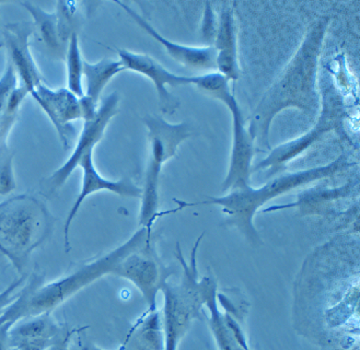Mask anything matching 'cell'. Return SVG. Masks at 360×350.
<instances>
[{"label": "cell", "mask_w": 360, "mask_h": 350, "mask_svg": "<svg viewBox=\"0 0 360 350\" xmlns=\"http://www.w3.org/2000/svg\"><path fill=\"white\" fill-rule=\"evenodd\" d=\"M153 225L143 226L123 245L112 249L99 259L82 265L70 274L47 284L31 283L21 289L20 294L0 316V325L13 326L18 320L53 311L70 300L75 294L94 284L106 275H113L123 257L134 249L153 240Z\"/></svg>", "instance_id": "cell-2"}, {"label": "cell", "mask_w": 360, "mask_h": 350, "mask_svg": "<svg viewBox=\"0 0 360 350\" xmlns=\"http://www.w3.org/2000/svg\"><path fill=\"white\" fill-rule=\"evenodd\" d=\"M84 328H76L70 342V350H103L94 345L82 334Z\"/></svg>", "instance_id": "cell-27"}, {"label": "cell", "mask_w": 360, "mask_h": 350, "mask_svg": "<svg viewBox=\"0 0 360 350\" xmlns=\"http://www.w3.org/2000/svg\"><path fill=\"white\" fill-rule=\"evenodd\" d=\"M78 168L82 169V188L79 194L75 200L74 205L70 208L66 221L64 225V245L66 252L70 249V228L72 221L76 218L77 214L82 208V204L86 198L91 196L94 193L110 192L121 196V197H141V188L136 186L133 181L129 179H122L119 181L109 180L100 174L98 169L96 168L94 161V151L86 153L80 159L78 163Z\"/></svg>", "instance_id": "cell-11"}, {"label": "cell", "mask_w": 360, "mask_h": 350, "mask_svg": "<svg viewBox=\"0 0 360 350\" xmlns=\"http://www.w3.org/2000/svg\"><path fill=\"white\" fill-rule=\"evenodd\" d=\"M19 79L13 64L7 60L3 76L0 77V114L6 109L11 94L18 88Z\"/></svg>", "instance_id": "cell-25"}, {"label": "cell", "mask_w": 360, "mask_h": 350, "mask_svg": "<svg viewBox=\"0 0 360 350\" xmlns=\"http://www.w3.org/2000/svg\"><path fill=\"white\" fill-rule=\"evenodd\" d=\"M216 27H217V20L214 18V13L208 4L205 15H204V21H202V37H204V40L210 43V46H212V43H214Z\"/></svg>", "instance_id": "cell-26"}, {"label": "cell", "mask_w": 360, "mask_h": 350, "mask_svg": "<svg viewBox=\"0 0 360 350\" xmlns=\"http://www.w3.org/2000/svg\"><path fill=\"white\" fill-rule=\"evenodd\" d=\"M20 5L23 6L25 11L33 18V21H34L33 25L40 33L45 46L55 56L63 58L66 54V47L63 44L60 34H58L56 13H47L31 1H21Z\"/></svg>", "instance_id": "cell-20"}, {"label": "cell", "mask_w": 360, "mask_h": 350, "mask_svg": "<svg viewBox=\"0 0 360 350\" xmlns=\"http://www.w3.org/2000/svg\"><path fill=\"white\" fill-rule=\"evenodd\" d=\"M120 62L124 70H131L147 77L153 82L155 91L158 94L159 109L165 115H173L180 109L181 101L175 98L167 86L178 88L194 84V77L181 76L173 74L162 66L153 57L141 53L131 52L127 50H117Z\"/></svg>", "instance_id": "cell-10"}, {"label": "cell", "mask_w": 360, "mask_h": 350, "mask_svg": "<svg viewBox=\"0 0 360 350\" xmlns=\"http://www.w3.org/2000/svg\"><path fill=\"white\" fill-rule=\"evenodd\" d=\"M120 96L113 92L106 96L99 105V109L94 119L84 121V127L80 133L79 139L75 147L74 151L67 159L66 162L57 169L53 174L46 179L45 188L47 193L53 194L64 186L65 183L72 176V173L78 169L80 159L86 153L94 151V147L103 138L106 127L111 119L119 112Z\"/></svg>", "instance_id": "cell-9"}, {"label": "cell", "mask_w": 360, "mask_h": 350, "mask_svg": "<svg viewBox=\"0 0 360 350\" xmlns=\"http://www.w3.org/2000/svg\"><path fill=\"white\" fill-rule=\"evenodd\" d=\"M143 124L148 129L149 158L141 188L139 227L153 225L160 216L181 210L178 207L169 212H158L159 184L163 164L175 157L181 143L192 136L191 126L186 122L171 124L160 115L145 116Z\"/></svg>", "instance_id": "cell-6"}, {"label": "cell", "mask_w": 360, "mask_h": 350, "mask_svg": "<svg viewBox=\"0 0 360 350\" xmlns=\"http://www.w3.org/2000/svg\"><path fill=\"white\" fill-rule=\"evenodd\" d=\"M31 96L52 122L63 147L68 148V125L75 121H82L79 98L67 88L51 89L45 84L37 86Z\"/></svg>", "instance_id": "cell-15"}, {"label": "cell", "mask_w": 360, "mask_h": 350, "mask_svg": "<svg viewBox=\"0 0 360 350\" xmlns=\"http://www.w3.org/2000/svg\"><path fill=\"white\" fill-rule=\"evenodd\" d=\"M53 217L46 206L30 194L0 202V255L25 276L33 252L49 239Z\"/></svg>", "instance_id": "cell-4"}, {"label": "cell", "mask_w": 360, "mask_h": 350, "mask_svg": "<svg viewBox=\"0 0 360 350\" xmlns=\"http://www.w3.org/2000/svg\"><path fill=\"white\" fill-rule=\"evenodd\" d=\"M15 153L8 145V135L0 134V196H7L17 188L13 171Z\"/></svg>", "instance_id": "cell-23"}, {"label": "cell", "mask_w": 360, "mask_h": 350, "mask_svg": "<svg viewBox=\"0 0 360 350\" xmlns=\"http://www.w3.org/2000/svg\"><path fill=\"white\" fill-rule=\"evenodd\" d=\"M205 306L210 311V328L219 350H243L237 343L235 336L232 335L231 330L226 324L224 313L218 308L217 289L210 294Z\"/></svg>", "instance_id": "cell-21"}, {"label": "cell", "mask_w": 360, "mask_h": 350, "mask_svg": "<svg viewBox=\"0 0 360 350\" xmlns=\"http://www.w3.org/2000/svg\"><path fill=\"white\" fill-rule=\"evenodd\" d=\"M11 328L9 324L0 325V350H11L9 347V339H8V332Z\"/></svg>", "instance_id": "cell-30"}, {"label": "cell", "mask_w": 360, "mask_h": 350, "mask_svg": "<svg viewBox=\"0 0 360 350\" xmlns=\"http://www.w3.org/2000/svg\"><path fill=\"white\" fill-rule=\"evenodd\" d=\"M347 164L345 155H340L336 160L326 165L281 175L257 188L250 186L241 190H232L221 197H210L198 202H186L176 200L174 202L178 204L180 209L198 205L219 206L225 217V225L237 228L250 243L259 245L261 238L255 226V217L259 208L291 190L333 176L345 169Z\"/></svg>", "instance_id": "cell-3"}, {"label": "cell", "mask_w": 360, "mask_h": 350, "mask_svg": "<svg viewBox=\"0 0 360 350\" xmlns=\"http://www.w3.org/2000/svg\"><path fill=\"white\" fill-rule=\"evenodd\" d=\"M115 4L121 6L129 17L135 21L139 27L148 33L153 40L157 41L159 44L165 47V52L168 53L169 56L175 62L183 66L188 67L194 70H216V51L214 46L205 47H192L186 45L178 44L168 40L167 37L155 30V27L146 20L143 15L136 13L133 8L122 3V1H115Z\"/></svg>", "instance_id": "cell-16"}, {"label": "cell", "mask_w": 360, "mask_h": 350, "mask_svg": "<svg viewBox=\"0 0 360 350\" xmlns=\"http://www.w3.org/2000/svg\"><path fill=\"white\" fill-rule=\"evenodd\" d=\"M173 273L172 269L163 264L155 251V241L151 240L123 257L113 275L131 281L141 291L148 310L155 311L158 310V294Z\"/></svg>", "instance_id": "cell-8"}, {"label": "cell", "mask_w": 360, "mask_h": 350, "mask_svg": "<svg viewBox=\"0 0 360 350\" xmlns=\"http://www.w3.org/2000/svg\"><path fill=\"white\" fill-rule=\"evenodd\" d=\"M328 19H319L304 37L296 54L263 94L249 117V131L255 143L271 149L269 129L275 117L289 108L314 113L320 99L316 91L319 60Z\"/></svg>", "instance_id": "cell-1"}, {"label": "cell", "mask_w": 360, "mask_h": 350, "mask_svg": "<svg viewBox=\"0 0 360 350\" xmlns=\"http://www.w3.org/2000/svg\"><path fill=\"white\" fill-rule=\"evenodd\" d=\"M75 330H76V328L67 330V333L65 334L64 337L58 340L55 345H53L52 347L49 348L47 350H70V339H72V334L75 333Z\"/></svg>", "instance_id": "cell-29"}, {"label": "cell", "mask_w": 360, "mask_h": 350, "mask_svg": "<svg viewBox=\"0 0 360 350\" xmlns=\"http://www.w3.org/2000/svg\"><path fill=\"white\" fill-rule=\"evenodd\" d=\"M20 291L21 289L20 290L15 291V292H13V294H8L7 297H5V298L0 300V316H1L4 311H5L8 306H11L13 301L17 299V297L19 296V294H20Z\"/></svg>", "instance_id": "cell-31"}, {"label": "cell", "mask_w": 360, "mask_h": 350, "mask_svg": "<svg viewBox=\"0 0 360 350\" xmlns=\"http://www.w3.org/2000/svg\"><path fill=\"white\" fill-rule=\"evenodd\" d=\"M124 350H165L160 311H146L126 336Z\"/></svg>", "instance_id": "cell-18"}, {"label": "cell", "mask_w": 360, "mask_h": 350, "mask_svg": "<svg viewBox=\"0 0 360 350\" xmlns=\"http://www.w3.org/2000/svg\"><path fill=\"white\" fill-rule=\"evenodd\" d=\"M25 279H27V277L21 276L20 278H18L15 279V280H13V283H11V284L5 289V290H3L1 292H0V300L5 298V297H7L8 294H13V292H15V291L20 290V289H22Z\"/></svg>", "instance_id": "cell-28"}, {"label": "cell", "mask_w": 360, "mask_h": 350, "mask_svg": "<svg viewBox=\"0 0 360 350\" xmlns=\"http://www.w3.org/2000/svg\"><path fill=\"white\" fill-rule=\"evenodd\" d=\"M229 80L218 72H210L194 77V86L200 91L219 100L227 106L232 117V149L229 170L222 183L224 192L241 190L250 186L252 161L255 157V141L249 129L245 127V119L240 109L239 102L230 90Z\"/></svg>", "instance_id": "cell-7"}, {"label": "cell", "mask_w": 360, "mask_h": 350, "mask_svg": "<svg viewBox=\"0 0 360 350\" xmlns=\"http://www.w3.org/2000/svg\"><path fill=\"white\" fill-rule=\"evenodd\" d=\"M34 32V25L31 22L9 23L4 27L7 60L13 64L21 86L30 96L37 86L44 84L42 74L30 50V39Z\"/></svg>", "instance_id": "cell-12"}, {"label": "cell", "mask_w": 360, "mask_h": 350, "mask_svg": "<svg viewBox=\"0 0 360 350\" xmlns=\"http://www.w3.org/2000/svg\"><path fill=\"white\" fill-rule=\"evenodd\" d=\"M340 122V111H338V109H334L333 105H330L328 101L324 102L318 122L311 131L294 141H288V143L278 145L276 148L271 149V153L264 160H262L261 162L255 165V168H252V172L267 170V176L269 178L273 176L275 173L283 170L284 165L296 159L301 153H304L324 134L335 129Z\"/></svg>", "instance_id": "cell-13"}, {"label": "cell", "mask_w": 360, "mask_h": 350, "mask_svg": "<svg viewBox=\"0 0 360 350\" xmlns=\"http://www.w3.org/2000/svg\"><path fill=\"white\" fill-rule=\"evenodd\" d=\"M79 4L75 1H58L57 3L56 13L57 29L60 34V41L67 48L70 37L76 31V15Z\"/></svg>", "instance_id": "cell-24"}, {"label": "cell", "mask_w": 360, "mask_h": 350, "mask_svg": "<svg viewBox=\"0 0 360 350\" xmlns=\"http://www.w3.org/2000/svg\"><path fill=\"white\" fill-rule=\"evenodd\" d=\"M67 66V89L78 96L82 98L84 96V74H82V52H80L79 39L78 33H72L70 42L67 44L66 54Z\"/></svg>", "instance_id": "cell-22"}, {"label": "cell", "mask_w": 360, "mask_h": 350, "mask_svg": "<svg viewBox=\"0 0 360 350\" xmlns=\"http://www.w3.org/2000/svg\"><path fill=\"white\" fill-rule=\"evenodd\" d=\"M212 46L216 51L218 74L229 82H237L241 74V68L238 58L235 15L230 4H222Z\"/></svg>", "instance_id": "cell-17"}, {"label": "cell", "mask_w": 360, "mask_h": 350, "mask_svg": "<svg viewBox=\"0 0 360 350\" xmlns=\"http://www.w3.org/2000/svg\"><path fill=\"white\" fill-rule=\"evenodd\" d=\"M204 235L196 241L191 253L190 261L183 255L180 245H176V257L183 267L182 279L179 285H165L163 308L160 311L165 334V350H178L179 344L188 333L193 320L200 316L202 306L212 291L217 289L215 279L204 277L198 280V247Z\"/></svg>", "instance_id": "cell-5"}, {"label": "cell", "mask_w": 360, "mask_h": 350, "mask_svg": "<svg viewBox=\"0 0 360 350\" xmlns=\"http://www.w3.org/2000/svg\"><path fill=\"white\" fill-rule=\"evenodd\" d=\"M0 257H1V255H0Z\"/></svg>", "instance_id": "cell-32"}, {"label": "cell", "mask_w": 360, "mask_h": 350, "mask_svg": "<svg viewBox=\"0 0 360 350\" xmlns=\"http://www.w3.org/2000/svg\"><path fill=\"white\" fill-rule=\"evenodd\" d=\"M67 330L53 313L22 318L9 328V347L11 350H47L62 339Z\"/></svg>", "instance_id": "cell-14"}, {"label": "cell", "mask_w": 360, "mask_h": 350, "mask_svg": "<svg viewBox=\"0 0 360 350\" xmlns=\"http://www.w3.org/2000/svg\"><path fill=\"white\" fill-rule=\"evenodd\" d=\"M124 70H125L120 60L103 58L94 64L84 60L82 74L86 84L84 96L98 103L104 88L113 79L114 77Z\"/></svg>", "instance_id": "cell-19"}]
</instances>
